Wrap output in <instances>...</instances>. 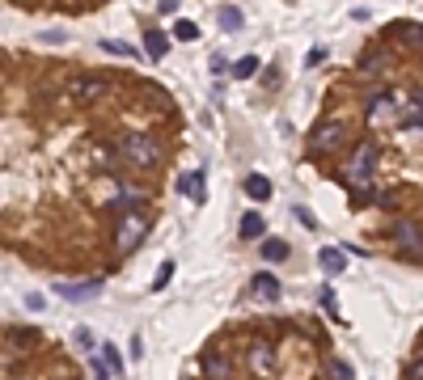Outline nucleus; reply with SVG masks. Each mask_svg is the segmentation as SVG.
I'll list each match as a JSON object with an SVG mask.
<instances>
[{
    "instance_id": "obj_23",
    "label": "nucleus",
    "mask_w": 423,
    "mask_h": 380,
    "mask_svg": "<svg viewBox=\"0 0 423 380\" xmlns=\"http://www.w3.org/2000/svg\"><path fill=\"white\" fill-rule=\"evenodd\" d=\"M97 359L110 368V376H119V372H123V359H119V351H114L110 342H102V355H97Z\"/></svg>"
},
{
    "instance_id": "obj_29",
    "label": "nucleus",
    "mask_w": 423,
    "mask_h": 380,
    "mask_svg": "<svg viewBox=\"0 0 423 380\" xmlns=\"http://www.w3.org/2000/svg\"><path fill=\"white\" fill-rule=\"evenodd\" d=\"M102 47H106V51H114V55H136V47H128V42H114V38H102Z\"/></svg>"
},
{
    "instance_id": "obj_5",
    "label": "nucleus",
    "mask_w": 423,
    "mask_h": 380,
    "mask_svg": "<svg viewBox=\"0 0 423 380\" xmlns=\"http://www.w3.org/2000/svg\"><path fill=\"white\" fill-rule=\"evenodd\" d=\"M148 228H153V216L148 212H128V216H119V228H114V249L119 253H132L144 245L148 237Z\"/></svg>"
},
{
    "instance_id": "obj_2",
    "label": "nucleus",
    "mask_w": 423,
    "mask_h": 380,
    "mask_svg": "<svg viewBox=\"0 0 423 380\" xmlns=\"http://www.w3.org/2000/svg\"><path fill=\"white\" fill-rule=\"evenodd\" d=\"M377 161H381V144L377 140H360L356 152H352V165L339 173V182L360 194V190H372V177H377Z\"/></svg>"
},
{
    "instance_id": "obj_34",
    "label": "nucleus",
    "mask_w": 423,
    "mask_h": 380,
    "mask_svg": "<svg viewBox=\"0 0 423 380\" xmlns=\"http://www.w3.org/2000/svg\"><path fill=\"white\" fill-rule=\"evenodd\" d=\"M56 380H81V376H77V372H72V368H68V372H60Z\"/></svg>"
},
{
    "instance_id": "obj_8",
    "label": "nucleus",
    "mask_w": 423,
    "mask_h": 380,
    "mask_svg": "<svg viewBox=\"0 0 423 380\" xmlns=\"http://www.w3.org/2000/svg\"><path fill=\"white\" fill-rule=\"evenodd\" d=\"M368 123H372V127H394V123H402V106H398L389 93L372 97V101H368Z\"/></svg>"
},
{
    "instance_id": "obj_20",
    "label": "nucleus",
    "mask_w": 423,
    "mask_h": 380,
    "mask_svg": "<svg viewBox=\"0 0 423 380\" xmlns=\"http://www.w3.org/2000/svg\"><path fill=\"white\" fill-rule=\"evenodd\" d=\"M258 249H263V258H267V262H288V253H292V249H288V241H280V237H267Z\"/></svg>"
},
{
    "instance_id": "obj_18",
    "label": "nucleus",
    "mask_w": 423,
    "mask_h": 380,
    "mask_svg": "<svg viewBox=\"0 0 423 380\" xmlns=\"http://www.w3.org/2000/svg\"><path fill=\"white\" fill-rule=\"evenodd\" d=\"M9 342H13V351H21V355H30V351H38V334L34 329H9Z\"/></svg>"
},
{
    "instance_id": "obj_19",
    "label": "nucleus",
    "mask_w": 423,
    "mask_h": 380,
    "mask_svg": "<svg viewBox=\"0 0 423 380\" xmlns=\"http://www.w3.org/2000/svg\"><path fill=\"white\" fill-rule=\"evenodd\" d=\"M263 228H267V224H263L258 212H245L241 224H237V233H241V241H254V237H263Z\"/></svg>"
},
{
    "instance_id": "obj_36",
    "label": "nucleus",
    "mask_w": 423,
    "mask_h": 380,
    "mask_svg": "<svg viewBox=\"0 0 423 380\" xmlns=\"http://www.w3.org/2000/svg\"><path fill=\"white\" fill-rule=\"evenodd\" d=\"M186 380H191V376H186Z\"/></svg>"
},
{
    "instance_id": "obj_35",
    "label": "nucleus",
    "mask_w": 423,
    "mask_h": 380,
    "mask_svg": "<svg viewBox=\"0 0 423 380\" xmlns=\"http://www.w3.org/2000/svg\"><path fill=\"white\" fill-rule=\"evenodd\" d=\"M0 68H5V60H0Z\"/></svg>"
},
{
    "instance_id": "obj_30",
    "label": "nucleus",
    "mask_w": 423,
    "mask_h": 380,
    "mask_svg": "<svg viewBox=\"0 0 423 380\" xmlns=\"http://www.w3.org/2000/svg\"><path fill=\"white\" fill-rule=\"evenodd\" d=\"M296 220H301L305 228H317V216H313L309 207H296Z\"/></svg>"
},
{
    "instance_id": "obj_10",
    "label": "nucleus",
    "mask_w": 423,
    "mask_h": 380,
    "mask_svg": "<svg viewBox=\"0 0 423 380\" xmlns=\"http://www.w3.org/2000/svg\"><path fill=\"white\" fill-rule=\"evenodd\" d=\"M250 364H254V376H271V342L267 338L250 342Z\"/></svg>"
},
{
    "instance_id": "obj_13",
    "label": "nucleus",
    "mask_w": 423,
    "mask_h": 380,
    "mask_svg": "<svg viewBox=\"0 0 423 380\" xmlns=\"http://www.w3.org/2000/svg\"><path fill=\"white\" fill-rule=\"evenodd\" d=\"M402 127H423V89L402 101Z\"/></svg>"
},
{
    "instance_id": "obj_1",
    "label": "nucleus",
    "mask_w": 423,
    "mask_h": 380,
    "mask_svg": "<svg viewBox=\"0 0 423 380\" xmlns=\"http://www.w3.org/2000/svg\"><path fill=\"white\" fill-rule=\"evenodd\" d=\"M114 152H119V165H128V169H157L165 161L161 140L148 131H123L114 140Z\"/></svg>"
},
{
    "instance_id": "obj_33",
    "label": "nucleus",
    "mask_w": 423,
    "mask_h": 380,
    "mask_svg": "<svg viewBox=\"0 0 423 380\" xmlns=\"http://www.w3.org/2000/svg\"><path fill=\"white\" fill-rule=\"evenodd\" d=\"M322 304H326V309H330V313H339V304H335V292H330V288H326V292H322Z\"/></svg>"
},
{
    "instance_id": "obj_14",
    "label": "nucleus",
    "mask_w": 423,
    "mask_h": 380,
    "mask_svg": "<svg viewBox=\"0 0 423 380\" xmlns=\"http://www.w3.org/2000/svg\"><path fill=\"white\" fill-rule=\"evenodd\" d=\"M317 266L326 270V275H343V270H347V253H343V249H322V253H317Z\"/></svg>"
},
{
    "instance_id": "obj_26",
    "label": "nucleus",
    "mask_w": 423,
    "mask_h": 380,
    "mask_svg": "<svg viewBox=\"0 0 423 380\" xmlns=\"http://www.w3.org/2000/svg\"><path fill=\"white\" fill-rule=\"evenodd\" d=\"M326 376L330 380H352V368H347L343 359H326Z\"/></svg>"
},
{
    "instance_id": "obj_4",
    "label": "nucleus",
    "mask_w": 423,
    "mask_h": 380,
    "mask_svg": "<svg viewBox=\"0 0 423 380\" xmlns=\"http://www.w3.org/2000/svg\"><path fill=\"white\" fill-rule=\"evenodd\" d=\"M389 241H394V249L402 253V258L423 262V224H419L415 216H398V220L389 224Z\"/></svg>"
},
{
    "instance_id": "obj_27",
    "label": "nucleus",
    "mask_w": 423,
    "mask_h": 380,
    "mask_svg": "<svg viewBox=\"0 0 423 380\" xmlns=\"http://www.w3.org/2000/svg\"><path fill=\"white\" fill-rule=\"evenodd\" d=\"M72 342H77V351H93V346H97V342H93V329H85V325L72 334Z\"/></svg>"
},
{
    "instance_id": "obj_11",
    "label": "nucleus",
    "mask_w": 423,
    "mask_h": 380,
    "mask_svg": "<svg viewBox=\"0 0 423 380\" xmlns=\"http://www.w3.org/2000/svg\"><path fill=\"white\" fill-rule=\"evenodd\" d=\"M178 194H191L195 203L208 199V186H204V173H178Z\"/></svg>"
},
{
    "instance_id": "obj_16",
    "label": "nucleus",
    "mask_w": 423,
    "mask_h": 380,
    "mask_svg": "<svg viewBox=\"0 0 423 380\" xmlns=\"http://www.w3.org/2000/svg\"><path fill=\"white\" fill-rule=\"evenodd\" d=\"M144 51H148V60H165L169 34H165V30H148V34H144Z\"/></svg>"
},
{
    "instance_id": "obj_17",
    "label": "nucleus",
    "mask_w": 423,
    "mask_h": 380,
    "mask_svg": "<svg viewBox=\"0 0 423 380\" xmlns=\"http://www.w3.org/2000/svg\"><path fill=\"white\" fill-rule=\"evenodd\" d=\"M97 292H102L97 279H93V283H60V296H64V300H89V296H97Z\"/></svg>"
},
{
    "instance_id": "obj_24",
    "label": "nucleus",
    "mask_w": 423,
    "mask_h": 380,
    "mask_svg": "<svg viewBox=\"0 0 423 380\" xmlns=\"http://www.w3.org/2000/svg\"><path fill=\"white\" fill-rule=\"evenodd\" d=\"M220 30H241V9H220Z\"/></svg>"
},
{
    "instance_id": "obj_6",
    "label": "nucleus",
    "mask_w": 423,
    "mask_h": 380,
    "mask_svg": "<svg viewBox=\"0 0 423 380\" xmlns=\"http://www.w3.org/2000/svg\"><path fill=\"white\" fill-rule=\"evenodd\" d=\"M110 93V76L106 72H81L68 81V97L77 101V106H93V101H102Z\"/></svg>"
},
{
    "instance_id": "obj_22",
    "label": "nucleus",
    "mask_w": 423,
    "mask_h": 380,
    "mask_svg": "<svg viewBox=\"0 0 423 380\" xmlns=\"http://www.w3.org/2000/svg\"><path fill=\"white\" fill-rule=\"evenodd\" d=\"M254 72H258V55H241V60L233 64V76H237V81H250Z\"/></svg>"
},
{
    "instance_id": "obj_21",
    "label": "nucleus",
    "mask_w": 423,
    "mask_h": 380,
    "mask_svg": "<svg viewBox=\"0 0 423 380\" xmlns=\"http://www.w3.org/2000/svg\"><path fill=\"white\" fill-rule=\"evenodd\" d=\"M245 194H250L254 203H263V199H271V182L263 173H250V177H245Z\"/></svg>"
},
{
    "instance_id": "obj_3",
    "label": "nucleus",
    "mask_w": 423,
    "mask_h": 380,
    "mask_svg": "<svg viewBox=\"0 0 423 380\" xmlns=\"http://www.w3.org/2000/svg\"><path fill=\"white\" fill-rule=\"evenodd\" d=\"M343 144H347L343 118H322L313 131H309V140H305V157H309V161H326V157H335Z\"/></svg>"
},
{
    "instance_id": "obj_25",
    "label": "nucleus",
    "mask_w": 423,
    "mask_h": 380,
    "mask_svg": "<svg viewBox=\"0 0 423 380\" xmlns=\"http://www.w3.org/2000/svg\"><path fill=\"white\" fill-rule=\"evenodd\" d=\"M173 38L195 42V38H199V25H195V21H178V25H173Z\"/></svg>"
},
{
    "instance_id": "obj_7",
    "label": "nucleus",
    "mask_w": 423,
    "mask_h": 380,
    "mask_svg": "<svg viewBox=\"0 0 423 380\" xmlns=\"http://www.w3.org/2000/svg\"><path fill=\"white\" fill-rule=\"evenodd\" d=\"M233 372H237L233 355H225L220 346H212V351L199 355V376H204V380H233Z\"/></svg>"
},
{
    "instance_id": "obj_15",
    "label": "nucleus",
    "mask_w": 423,
    "mask_h": 380,
    "mask_svg": "<svg viewBox=\"0 0 423 380\" xmlns=\"http://www.w3.org/2000/svg\"><path fill=\"white\" fill-rule=\"evenodd\" d=\"M250 292H254L258 300H280V279H276V275H254Z\"/></svg>"
},
{
    "instance_id": "obj_9",
    "label": "nucleus",
    "mask_w": 423,
    "mask_h": 380,
    "mask_svg": "<svg viewBox=\"0 0 423 380\" xmlns=\"http://www.w3.org/2000/svg\"><path fill=\"white\" fill-rule=\"evenodd\" d=\"M389 34H398V42H402L407 51H419V55H423V25L419 21H398Z\"/></svg>"
},
{
    "instance_id": "obj_12",
    "label": "nucleus",
    "mask_w": 423,
    "mask_h": 380,
    "mask_svg": "<svg viewBox=\"0 0 423 380\" xmlns=\"http://www.w3.org/2000/svg\"><path fill=\"white\" fill-rule=\"evenodd\" d=\"M360 72L364 76H389V51H368L360 60Z\"/></svg>"
},
{
    "instance_id": "obj_28",
    "label": "nucleus",
    "mask_w": 423,
    "mask_h": 380,
    "mask_svg": "<svg viewBox=\"0 0 423 380\" xmlns=\"http://www.w3.org/2000/svg\"><path fill=\"white\" fill-rule=\"evenodd\" d=\"M169 275H173V262H161V266H157V279H153V292H161V288L169 283Z\"/></svg>"
},
{
    "instance_id": "obj_32",
    "label": "nucleus",
    "mask_w": 423,
    "mask_h": 380,
    "mask_svg": "<svg viewBox=\"0 0 423 380\" xmlns=\"http://www.w3.org/2000/svg\"><path fill=\"white\" fill-rule=\"evenodd\" d=\"M407 380H423V355H419V359L411 364V372H407Z\"/></svg>"
},
{
    "instance_id": "obj_31",
    "label": "nucleus",
    "mask_w": 423,
    "mask_h": 380,
    "mask_svg": "<svg viewBox=\"0 0 423 380\" xmlns=\"http://www.w3.org/2000/svg\"><path fill=\"white\" fill-rule=\"evenodd\" d=\"M93 376H97V380H114V376H110V368L97 359V355H93Z\"/></svg>"
}]
</instances>
